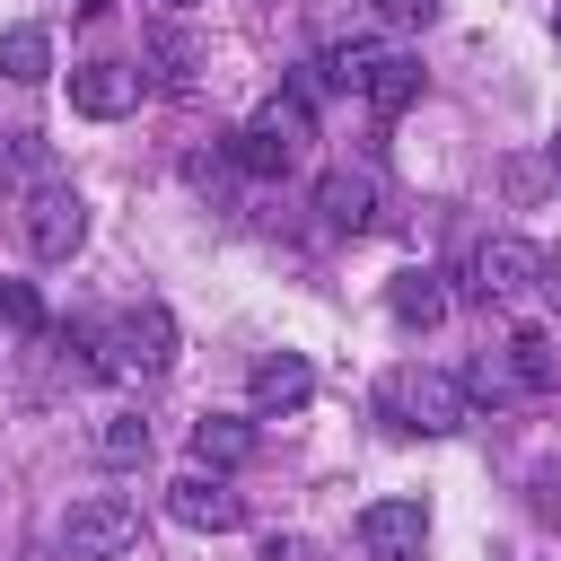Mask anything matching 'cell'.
I'll list each match as a JSON object with an SVG mask.
<instances>
[{
    "label": "cell",
    "instance_id": "obj_12",
    "mask_svg": "<svg viewBox=\"0 0 561 561\" xmlns=\"http://www.w3.org/2000/svg\"><path fill=\"white\" fill-rule=\"evenodd\" d=\"M245 456H254V421H245V412H202V421H193V465L237 473Z\"/></svg>",
    "mask_w": 561,
    "mask_h": 561
},
{
    "label": "cell",
    "instance_id": "obj_8",
    "mask_svg": "<svg viewBox=\"0 0 561 561\" xmlns=\"http://www.w3.org/2000/svg\"><path fill=\"white\" fill-rule=\"evenodd\" d=\"M359 543H368V561H412L430 543V500H368Z\"/></svg>",
    "mask_w": 561,
    "mask_h": 561
},
{
    "label": "cell",
    "instance_id": "obj_24",
    "mask_svg": "<svg viewBox=\"0 0 561 561\" xmlns=\"http://www.w3.org/2000/svg\"><path fill=\"white\" fill-rule=\"evenodd\" d=\"M167 9H202V0H167Z\"/></svg>",
    "mask_w": 561,
    "mask_h": 561
},
{
    "label": "cell",
    "instance_id": "obj_14",
    "mask_svg": "<svg viewBox=\"0 0 561 561\" xmlns=\"http://www.w3.org/2000/svg\"><path fill=\"white\" fill-rule=\"evenodd\" d=\"M500 368L517 377V394H552V386H561V351H552V333H508V342H500Z\"/></svg>",
    "mask_w": 561,
    "mask_h": 561
},
{
    "label": "cell",
    "instance_id": "obj_16",
    "mask_svg": "<svg viewBox=\"0 0 561 561\" xmlns=\"http://www.w3.org/2000/svg\"><path fill=\"white\" fill-rule=\"evenodd\" d=\"M412 96H421V61L386 44V61H377V79H368V105H377V114H403Z\"/></svg>",
    "mask_w": 561,
    "mask_h": 561
},
{
    "label": "cell",
    "instance_id": "obj_11",
    "mask_svg": "<svg viewBox=\"0 0 561 561\" xmlns=\"http://www.w3.org/2000/svg\"><path fill=\"white\" fill-rule=\"evenodd\" d=\"M377 61H386V44L377 35H351V44H324V61H316V79L307 88H342V96H368V79H377ZM298 88V96H307Z\"/></svg>",
    "mask_w": 561,
    "mask_h": 561
},
{
    "label": "cell",
    "instance_id": "obj_4",
    "mask_svg": "<svg viewBox=\"0 0 561 561\" xmlns=\"http://www.w3.org/2000/svg\"><path fill=\"white\" fill-rule=\"evenodd\" d=\"M131 543H140V508L114 500V491H96V500H79V508L61 517V552H70V561H123Z\"/></svg>",
    "mask_w": 561,
    "mask_h": 561
},
{
    "label": "cell",
    "instance_id": "obj_20",
    "mask_svg": "<svg viewBox=\"0 0 561 561\" xmlns=\"http://www.w3.org/2000/svg\"><path fill=\"white\" fill-rule=\"evenodd\" d=\"M368 9H377L386 26H430V18H438V0H368Z\"/></svg>",
    "mask_w": 561,
    "mask_h": 561
},
{
    "label": "cell",
    "instance_id": "obj_17",
    "mask_svg": "<svg viewBox=\"0 0 561 561\" xmlns=\"http://www.w3.org/2000/svg\"><path fill=\"white\" fill-rule=\"evenodd\" d=\"M96 456H105V465H140V456H149V421H140V412H105V421H96Z\"/></svg>",
    "mask_w": 561,
    "mask_h": 561
},
{
    "label": "cell",
    "instance_id": "obj_21",
    "mask_svg": "<svg viewBox=\"0 0 561 561\" xmlns=\"http://www.w3.org/2000/svg\"><path fill=\"white\" fill-rule=\"evenodd\" d=\"M149 53H158V61H167V70H175V79H184V61H193V44H184V35H158V44H149Z\"/></svg>",
    "mask_w": 561,
    "mask_h": 561
},
{
    "label": "cell",
    "instance_id": "obj_3",
    "mask_svg": "<svg viewBox=\"0 0 561 561\" xmlns=\"http://www.w3.org/2000/svg\"><path fill=\"white\" fill-rule=\"evenodd\" d=\"M377 412H386L394 430L447 438V430L473 421V394H465V377H447V368H394V377L377 386Z\"/></svg>",
    "mask_w": 561,
    "mask_h": 561
},
{
    "label": "cell",
    "instance_id": "obj_5",
    "mask_svg": "<svg viewBox=\"0 0 561 561\" xmlns=\"http://www.w3.org/2000/svg\"><path fill=\"white\" fill-rule=\"evenodd\" d=\"M18 228H26V254H35V263H70V254L88 245V202H79L70 184H35Z\"/></svg>",
    "mask_w": 561,
    "mask_h": 561
},
{
    "label": "cell",
    "instance_id": "obj_22",
    "mask_svg": "<svg viewBox=\"0 0 561 561\" xmlns=\"http://www.w3.org/2000/svg\"><path fill=\"white\" fill-rule=\"evenodd\" d=\"M254 561H316V552H307V543H298V535H272V543H263V552H254Z\"/></svg>",
    "mask_w": 561,
    "mask_h": 561
},
{
    "label": "cell",
    "instance_id": "obj_7",
    "mask_svg": "<svg viewBox=\"0 0 561 561\" xmlns=\"http://www.w3.org/2000/svg\"><path fill=\"white\" fill-rule=\"evenodd\" d=\"M307 394H316V368H307V351H263V359H254V377H245V403H254V421H289V412H307Z\"/></svg>",
    "mask_w": 561,
    "mask_h": 561
},
{
    "label": "cell",
    "instance_id": "obj_15",
    "mask_svg": "<svg viewBox=\"0 0 561 561\" xmlns=\"http://www.w3.org/2000/svg\"><path fill=\"white\" fill-rule=\"evenodd\" d=\"M0 79H18V88L53 79V35L44 26H0Z\"/></svg>",
    "mask_w": 561,
    "mask_h": 561
},
{
    "label": "cell",
    "instance_id": "obj_23",
    "mask_svg": "<svg viewBox=\"0 0 561 561\" xmlns=\"http://www.w3.org/2000/svg\"><path fill=\"white\" fill-rule=\"evenodd\" d=\"M552 44H561V9H552Z\"/></svg>",
    "mask_w": 561,
    "mask_h": 561
},
{
    "label": "cell",
    "instance_id": "obj_1",
    "mask_svg": "<svg viewBox=\"0 0 561 561\" xmlns=\"http://www.w3.org/2000/svg\"><path fill=\"white\" fill-rule=\"evenodd\" d=\"M88 359H96V377H114V386H158V377L175 368V316H167L158 298H140V307H123L114 324L88 333Z\"/></svg>",
    "mask_w": 561,
    "mask_h": 561
},
{
    "label": "cell",
    "instance_id": "obj_9",
    "mask_svg": "<svg viewBox=\"0 0 561 561\" xmlns=\"http://www.w3.org/2000/svg\"><path fill=\"white\" fill-rule=\"evenodd\" d=\"M140 88H149V70H131V61H79V70H70V105H79L88 123L131 114V105H140Z\"/></svg>",
    "mask_w": 561,
    "mask_h": 561
},
{
    "label": "cell",
    "instance_id": "obj_13",
    "mask_svg": "<svg viewBox=\"0 0 561 561\" xmlns=\"http://www.w3.org/2000/svg\"><path fill=\"white\" fill-rule=\"evenodd\" d=\"M386 316H394L403 333L447 324V289H438V272H394V280H386Z\"/></svg>",
    "mask_w": 561,
    "mask_h": 561
},
{
    "label": "cell",
    "instance_id": "obj_18",
    "mask_svg": "<svg viewBox=\"0 0 561 561\" xmlns=\"http://www.w3.org/2000/svg\"><path fill=\"white\" fill-rule=\"evenodd\" d=\"M465 394H482V403H517V377L500 368V351H473V368H465Z\"/></svg>",
    "mask_w": 561,
    "mask_h": 561
},
{
    "label": "cell",
    "instance_id": "obj_10",
    "mask_svg": "<svg viewBox=\"0 0 561 561\" xmlns=\"http://www.w3.org/2000/svg\"><path fill=\"white\" fill-rule=\"evenodd\" d=\"M316 219L342 228V237L377 228V175H368V167H324V175H316Z\"/></svg>",
    "mask_w": 561,
    "mask_h": 561
},
{
    "label": "cell",
    "instance_id": "obj_19",
    "mask_svg": "<svg viewBox=\"0 0 561 561\" xmlns=\"http://www.w3.org/2000/svg\"><path fill=\"white\" fill-rule=\"evenodd\" d=\"M0 316H9L18 333H44V298H35L26 280H0Z\"/></svg>",
    "mask_w": 561,
    "mask_h": 561
},
{
    "label": "cell",
    "instance_id": "obj_6",
    "mask_svg": "<svg viewBox=\"0 0 561 561\" xmlns=\"http://www.w3.org/2000/svg\"><path fill=\"white\" fill-rule=\"evenodd\" d=\"M167 517H175V526H193V535H228V526L245 517V500L228 491V473L193 465V473H175V482H167Z\"/></svg>",
    "mask_w": 561,
    "mask_h": 561
},
{
    "label": "cell",
    "instance_id": "obj_2",
    "mask_svg": "<svg viewBox=\"0 0 561 561\" xmlns=\"http://www.w3.org/2000/svg\"><path fill=\"white\" fill-rule=\"evenodd\" d=\"M465 289H473L482 307H526V298L561 307V272L543 263V245H535V237H482V245H473V263H465Z\"/></svg>",
    "mask_w": 561,
    "mask_h": 561
}]
</instances>
